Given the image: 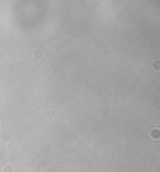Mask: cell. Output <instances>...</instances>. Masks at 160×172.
Returning a JSON list of instances; mask_svg holds the SVG:
<instances>
[{
	"mask_svg": "<svg viewBox=\"0 0 160 172\" xmlns=\"http://www.w3.org/2000/svg\"><path fill=\"white\" fill-rule=\"evenodd\" d=\"M150 137H153V138H159L160 137V131H159V129H153L150 131Z\"/></svg>",
	"mask_w": 160,
	"mask_h": 172,
	"instance_id": "1",
	"label": "cell"
},
{
	"mask_svg": "<svg viewBox=\"0 0 160 172\" xmlns=\"http://www.w3.org/2000/svg\"><path fill=\"white\" fill-rule=\"evenodd\" d=\"M153 66H154V69H160V61H156V62H154Z\"/></svg>",
	"mask_w": 160,
	"mask_h": 172,
	"instance_id": "2",
	"label": "cell"
}]
</instances>
